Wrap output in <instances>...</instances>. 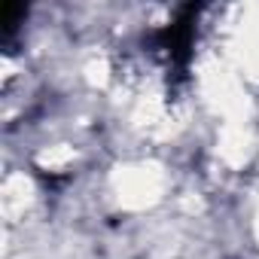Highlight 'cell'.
I'll return each instance as SVG.
<instances>
[{"instance_id":"obj_1","label":"cell","mask_w":259,"mask_h":259,"mask_svg":"<svg viewBox=\"0 0 259 259\" xmlns=\"http://www.w3.org/2000/svg\"><path fill=\"white\" fill-rule=\"evenodd\" d=\"M162 189H165V177L156 165H125L113 174V192L119 204L132 210H141L159 201Z\"/></svg>"},{"instance_id":"obj_2","label":"cell","mask_w":259,"mask_h":259,"mask_svg":"<svg viewBox=\"0 0 259 259\" xmlns=\"http://www.w3.org/2000/svg\"><path fill=\"white\" fill-rule=\"evenodd\" d=\"M253 153V135L247 122H226L223 128V138H220V159L232 168L244 165Z\"/></svg>"},{"instance_id":"obj_3","label":"cell","mask_w":259,"mask_h":259,"mask_svg":"<svg viewBox=\"0 0 259 259\" xmlns=\"http://www.w3.org/2000/svg\"><path fill=\"white\" fill-rule=\"evenodd\" d=\"M31 183H28V177L25 174H13V177H7V183H4V195H0V204H4V213H7V220H13L16 213H22L28 204H31Z\"/></svg>"},{"instance_id":"obj_4","label":"cell","mask_w":259,"mask_h":259,"mask_svg":"<svg viewBox=\"0 0 259 259\" xmlns=\"http://www.w3.org/2000/svg\"><path fill=\"white\" fill-rule=\"evenodd\" d=\"M73 162V150L67 144H55V147H46L40 156H37V165L46 168V171H61Z\"/></svg>"},{"instance_id":"obj_5","label":"cell","mask_w":259,"mask_h":259,"mask_svg":"<svg viewBox=\"0 0 259 259\" xmlns=\"http://www.w3.org/2000/svg\"><path fill=\"white\" fill-rule=\"evenodd\" d=\"M256 235H259V204H256Z\"/></svg>"}]
</instances>
